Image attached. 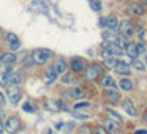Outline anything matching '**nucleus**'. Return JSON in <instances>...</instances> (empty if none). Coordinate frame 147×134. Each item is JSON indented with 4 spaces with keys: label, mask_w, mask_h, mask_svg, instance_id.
<instances>
[{
    "label": "nucleus",
    "mask_w": 147,
    "mask_h": 134,
    "mask_svg": "<svg viewBox=\"0 0 147 134\" xmlns=\"http://www.w3.org/2000/svg\"><path fill=\"white\" fill-rule=\"evenodd\" d=\"M51 55H52V52L49 51V49H35V51L32 52V58H33V62L35 63H38V65H43V63H46V62L51 58Z\"/></svg>",
    "instance_id": "nucleus-1"
},
{
    "label": "nucleus",
    "mask_w": 147,
    "mask_h": 134,
    "mask_svg": "<svg viewBox=\"0 0 147 134\" xmlns=\"http://www.w3.org/2000/svg\"><path fill=\"white\" fill-rule=\"evenodd\" d=\"M21 128V120L18 117H10L8 121H5V129L8 134H16Z\"/></svg>",
    "instance_id": "nucleus-2"
},
{
    "label": "nucleus",
    "mask_w": 147,
    "mask_h": 134,
    "mask_svg": "<svg viewBox=\"0 0 147 134\" xmlns=\"http://www.w3.org/2000/svg\"><path fill=\"white\" fill-rule=\"evenodd\" d=\"M101 71H103V68L100 63H92V65H89V68H87V71H86V77L89 80H93L101 74Z\"/></svg>",
    "instance_id": "nucleus-3"
},
{
    "label": "nucleus",
    "mask_w": 147,
    "mask_h": 134,
    "mask_svg": "<svg viewBox=\"0 0 147 134\" xmlns=\"http://www.w3.org/2000/svg\"><path fill=\"white\" fill-rule=\"evenodd\" d=\"M103 126L111 134H117L120 131V125H119V121H114V118H105L103 120Z\"/></svg>",
    "instance_id": "nucleus-4"
},
{
    "label": "nucleus",
    "mask_w": 147,
    "mask_h": 134,
    "mask_svg": "<svg viewBox=\"0 0 147 134\" xmlns=\"http://www.w3.org/2000/svg\"><path fill=\"white\" fill-rule=\"evenodd\" d=\"M117 29H119V32H120V35H123V36H130L131 33H133V25H131V22L128 19L120 21Z\"/></svg>",
    "instance_id": "nucleus-5"
},
{
    "label": "nucleus",
    "mask_w": 147,
    "mask_h": 134,
    "mask_svg": "<svg viewBox=\"0 0 147 134\" xmlns=\"http://www.w3.org/2000/svg\"><path fill=\"white\" fill-rule=\"evenodd\" d=\"M127 11L130 14H134V16H142V14L146 13V8H144L139 2H131V3L128 5Z\"/></svg>",
    "instance_id": "nucleus-6"
},
{
    "label": "nucleus",
    "mask_w": 147,
    "mask_h": 134,
    "mask_svg": "<svg viewBox=\"0 0 147 134\" xmlns=\"http://www.w3.org/2000/svg\"><path fill=\"white\" fill-rule=\"evenodd\" d=\"M5 38H7V41H8V44H10V49L11 51H18V49L21 48V41H19V38H18L14 33H11V32H8L7 35H5Z\"/></svg>",
    "instance_id": "nucleus-7"
},
{
    "label": "nucleus",
    "mask_w": 147,
    "mask_h": 134,
    "mask_svg": "<svg viewBox=\"0 0 147 134\" xmlns=\"http://www.w3.org/2000/svg\"><path fill=\"white\" fill-rule=\"evenodd\" d=\"M103 48H106L109 51V54L112 55V57H119V55L123 54V49L119 48L117 44H114V43H103Z\"/></svg>",
    "instance_id": "nucleus-8"
},
{
    "label": "nucleus",
    "mask_w": 147,
    "mask_h": 134,
    "mask_svg": "<svg viewBox=\"0 0 147 134\" xmlns=\"http://www.w3.org/2000/svg\"><path fill=\"white\" fill-rule=\"evenodd\" d=\"M71 70H73L74 73H82V71L86 70V63H84L82 58L81 57L71 58Z\"/></svg>",
    "instance_id": "nucleus-9"
},
{
    "label": "nucleus",
    "mask_w": 147,
    "mask_h": 134,
    "mask_svg": "<svg viewBox=\"0 0 147 134\" xmlns=\"http://www.w3.org/2000/svg\"><path fill=\"white\" fill-rule=\"evenodd\" d=\"M13 73H14V71L11 70V68H7L3 73H0V85H2V87H8V85H10V77H11V74H13Z\"/></svg>",
    "instance_id": "nucleus-10"
},
{
    "label": "nucleus",
    "mask_w": 147,
    "mask_h": 134,
    "mask_svg": "<svg viewBox=\"0 0 147 134\" xmlns=\"http://www.w3.org/2000/svg\"><path fill=\"white\" fill-rule=\"evenodd\" d=\"M57 76H59V73L55 71V68H54V65H52L51 68H48L46 70V73H45V80H46V84H52L55 79H57Z\"/></svg>",
    "instance_id": "nucleus-11"
},
{
    "label": "nucleus",
    "mask_w": 147,
    "mask_h": 134,
    "mask_svg": "<svg viewBox=\"0 0 147 134\" xmlns=\"http://www.w3.org/2000/svg\"><path fill=\"white\" fill-rule=\"evenodd\" d=\"M14 62H16V55H14V52H5V54H2V57H0V63H3V65H13Z\"/></svg>",
    "instance_id": "nucleus-12"
},
{
    "label": "nucleus",
    "mask_w": 147,
    "mask_h": 134,
    "mask_svg": "<svg viewBox=\"0 0 147 134\" xmlns=\"http://www.w3.org/2000/svg\"><path fill=\"white\" fill-rule=\"evenodd\" d=\"M125 52H127V55L128 57H131V58H136L138 55V44L136 43H128L127 46H125Z\"/></svg>",
    "instance_id": "nucleus-13"
},
{
    "label": "nucleus",
    "mask_w": 147,
    "mask_h": 134,
    "mask_svg": "<svg viewBox=\"0 0 147 134\" xmlns=\"http://www.w3.org/2000/svg\"><path fill=\"white\" fill-rule=\"evenodd\" d=\"M67 95L70 96V98H73V99H81V98H84V96H86V93H84V90H81L79 87H74V88L68 90Z\"/></svg>",
    "instance_id": "nucleus-14"
},
{
    "label": "nucleus",
    "mask_w": 147,
    "mask_h": 134,
    "mask_svg": "<svg viewBox=\"0 0 147 134\" xmlns=\"http://www.w3.org/2000/svg\"><path fill=\"white\" fill-rule=\"evenodd\" d=\"M112 70H114L117 74H122V76H125V74L128 76V74H130V68H128V65L123 63V62H119V63L112 68Z\"/></svg>",
    "instance_id": "nucleus-15"
},
{
    "label": "nucleus",
    "mask_w": 147,
    "mask_h": 134,
    "mask_svg": "<svg viewBox=\"0 0 147 134\" xmlns=\"http://www.w3.org/2000/svg\"><path fill=\"white\" fill-rule=\"evenodd\" d=\"M106 96H108V101L109 103H119V99H120V93L117 92L115 88H108V92H106Z\"/></svg>",
    "instance_id": "nucleus-16"
},
{
    "label": "nucleus",
    "mask_w": 147,
    "mask_h": 134,
    "mask_svg": "<svg viewBox=\"0 0 147 134\" xmlns=\"http://www.w3.org/2000/svg\"><path fill=\"white\" fill-rule=\"evenodd\" d=\"M123 109L128 115H131V117H136L138 115V112L134 111V106H133V103H131V99H125L123 101Z\"/></svg>",
    "instance_id": "nucleus-17"
},
{
    "label": "nucleus",
    "mask_w": 147,
    "mask_h": 134,
    "mask_svg": "<svg viewBox=\"0 0 147 134\" xmlns=\"http://www.w3.org/2000/svg\"><path fill=\"white\" fill-rule=\"evenodd\" d=\"M45 106H46L48 111H52V112L60 111V104H59V101H55V99H46Z\"/></svg>",
    "instance_id": "nucleus-18"
},
{
    "label": "nucleus",
    "mask_w": 147,
    "mask_h": 134,
    "mask_svg": "<svg viewBox=\"0 0 147 134\" xmlns=\"http://www.w3.org/2000/svg\"><path fill=\"white\" fill-rule=\"evenodd\" d=\"M115 85L117 84H115V80L111 76H105L101 79V87H105V88H115Z\"/></svg>",
    "instance_id": "nucleus-19"
},
{
    "label": "nucleus",
    "mask_w": 147,
    "mask_h": 134,
    "mask_svg": "<svg viewBox=\"0 0 147 134\" xmlns=\"http://www.w3.org/2000/svg\"><path fill=\"white\" fill-rule=\"evenodd\" d=\"M106 27H109L111 30H115L119 27V21H117V17L115 16H109V17H106Z\"/></svg>",
    "instance_id": "nucleus-20"
},
{
    "label": "nucleus",
    "mask_w": 147,
    "mask_h": 134,
    "mask_svg": "<svg viewBox=\"0 0 147 134\" xmlns=\"http://www.w3.org/2000/svg\"><path fill=\"white\" fill-rule=\"evenodd\" d=\"M54 68H55V71H57L59 74H63L65 70H67V65H65V62L62 60V58H57L55 63H54Z\"/></svg>",
    "instance_id": "nucleus-21"
},
{
    "label": "nucleus",
    "mask_w": 147,
    "mask_h": 134,
    "mask_svg": "<svg viewBox=\"0 0 147 134\" xmlns=\"http://www.w3.org/2000/svg\"><path fill=\"white\" fill-rule=\"evenodd\" d=\"M119 87H120L122 90H125V92H130V90L133 88V82H131L130 79H122L120 82H119Z\"/></svg>",
    "instance_id": "nucleus-22"
},
{
    "label": "nucleus",
    "mask_w": 147,
    "mask_h": 134,
    "mask_svg": "<svg viewBox=\"0 0 147 134\" xmlns=\"http://www.w3.org/2000/svg\"><path fill=\"white\" fill-rule=\"evenodd\" d=\"M19 99H21V93L18 92V90L11 88L10 90V101H11V104H18V103H19Z\"/></svg>",
    "instance_id": "nucleus-23"
},
{
    "label": "nucleus",
    "mask_w": 147,
    "mask_h": 134,
    "mask_svg": "<svg viewBox=\"0 0 147 134\" xmlns=\"http://www.w3.org/2000/svg\"><path fill=\"white\" fill-rule=\"evenodd\" d=\"M131 66H133L136 71H144V70H146V65H144V62L138 60V58H133V60H131Z\"/></svg>",
    "instance_id": "nucleus-24"
},
{
    "label": "nucleus",
    "mask_w": 147,
    "mask_h": 134,
    "mask_svg": "<svg viewBox=\"0 0 147 134\" xmlns=\"http://www.w3.org/2000/svg\"><path fill=\"white\" fill-rule=\"evenodd\" d=\"M117 63H119V60L115 57H112V55H109V57L105 58V66H108V68H114Z\"/></svg>",
    "instance_id": "nucleus-25"
},
{
    "label": "nucleus",
    "mask_w": 147,
    "mask_h": 134,
    "mask_svg": "<svg viewBox=\"0 0 147 134\" xmlns=\"http://www.w3.org/2000/svg\"><path fill=\"white\" fill-rule=\"evenodd\" d=\"M19 82H21V74L19 73H13V74H11V77H10V85L16 87ZM10 85H8V87H10Z\"/></svg>",
    "instance_id": "nucleus-26"
},
{
    "label": "nucleus",
    "mask_w": 147,
    "mask_h": 134,
    "mask_svg": "<svg viewBox=\"0 0 147 134\" xmlns=\"http://www.w3.org/2000/svg\"><path fill=\"white\" fill-rule=\"evenodd\" d=\"M71 115H73L74 118H78V120H87V118H89V114H82V112H79V111L71 112Z\"/></svg>",
    "instance_id": "nucleus-27"
},
{
    "label": "nucleus",
    "mask_w": 147,
    "mask_h": 134,
    "mask_svg": "<svg viewBox=\"0 0 147 134\" xmlns=\"http://www.w3.org/2000/svg\"><path fill=\"white\" fill-rule=\"evenodd\" d=\"M90 8L93 11H100L101 10V2L100 0H90Z\"/></svg>",
    "instance_id": "nucleus-28"
},
{
    "label": "nucleus",
    "mask_w": 147,
    "mask_h": 134,
    "mask_svg": "<svg viewBox=\"0 0 147 134\" xmlns=\"http://www.w3.org/2000/svg\"><path fill=\"white\" fill-rule=\"evenodd\" d=\"M62 82L63 84H73L74 82V76L73 74H63V76H62Z\"/></svg>",
    "instance_id": "nucleus-29"
},
{
    "label": "nucleus",
    "mask_w": 147,
    "mask_h": 134,
    "mask_svg": "<svg viewBox=\"0 0 147 134\" xmlns=\"http://www.w3.org/2000/svg\"><path fill=\"white\" fill-rule=\"evenodd\" d=\"M22 111L24 112H29V114H33V112H35V107H33L30 103H24V104H22Z\"/></svg>",
    "instance_id": "nucleus-30"
},
{
    "label": "nucleus",
    "mask_w": 147,
    "mask_h": 134,
    "mask_svg": "<svg viewBox=\"0 0 147 134\" xmlns=\"http://www.w3.org/2000/svg\"><path fill=\"white\" fill-rule=\"evenodd\" d=\"M108 114H109V117H111V118H115L117 121H120V120H122L120 115H119L115 111H112V109H108Z\"/></svg>",
    "instance_id": "nucleus-31"
},
{
    "label": "nucleus",
    "mask_w": 147,
    "mask_h": 134,
    "mask_svg": "<svg viewBox=\"0 0 147 134\" xmlns=\"http://www.w3.org/2000/svg\"><path fill=\"white\" fill-rule=\"evenodd\" d=\"M136 35H138V38H139L141 41L144 40V27H142V25H139V27L136 29Z\"/></svg>",
    "instance_id": "nucleus-32"
},
{
    "label": "nucleus",
    "mask_w": 147,
    "mask_h": 134,
    "mask_svg": "<svg viewBox=\"0 0 147 134\" xmlns=\"http://www.w3.org/2000/svg\"><path fill=\"white\" fill-rule=\"evenodd\" d=\"M93 134H108V131H106L105 126H96L93 129Z\"/></svg>",
    "instance_id": "nucleus-33"
},
{
    "label": "nucleus",
    "mask_w": 147,
    "mask_h": 134,
    "mask_svg": "<svg viewBox=\"0 0 147 134\" xmlns=\"http://www.w3.org/2000/svg\"><path fill=\"white\" fill-rule=\"evenodd\" d=\"M74 128V123L73 121H70V123H67V125H63V128H62V129L65 131V133H68V131H71Z\"/></svg>",
    "instance_id": "nucleus-34"
},
{
    "label": "nucleus",
    "mask_w": 147,
    "mask_h": 134,
    "mask_svg": "<svg viewBox=\"0 0 147 134\" xmlns=\"http://www.w3.org/2000/svg\"><path fill=\"white\" fill-rule=\"evenodd\" d=\"M89 103H78L76 106H74V109H76V111H79V109H86V107H89Z\"/></svg>",
    "instance_id": "nucleus-35"
},
{
    "label": "nucleus",
    "mask_w": 147,
    "mask_h": 134,
    "mask_svg": "<svg viewBox=\"0 0 147 134\" xmlns=\"http://www.w3.org/2000/svg\"><path fill=\"white\" fill-rule=\"evenodd\" d=\"M146 52V48H144V44L141 43V44H138V54H144Z\"/></svg>",
    "instance_id": "nucleus-36"
},
{
    "label": "nucleus",
    "mask_w": 147,
    "mask_h": 134,
    "mask_svg": "<svg viewBox=\"0 0 147 134\" xmlns=\"http://www.w3.org/2000/svg\"><path fill=\"white\" fill-rule=\"evenodd\" d=\"M98 25L100 27H106V17H100V19H98Z\"/></svg>",
    "instance_id": "nucleus-37"
},
{
    "label": "nucleus",
    "mask_w": 147,
    "mask_h": 134,
    "mask_svg": "<svg viewBox=\"0 0 147 134\" xmlns=\"http://www.w3.org/2000/svg\"><path fill=\"white\" fill-rule=\"evenodd\" d=\"M101 55H103V57H109V55H111V54H109V51H108V49H106V48H101Z\"/></svg>",
    "instance_id": "nucleus-38"
},
{
    "label": "nucleus",
    "mask_w": 147,
    "mask_h": 134,
    "mask_svg": "<svg viewBox=\"0 0 147 134\" xmlns=\"http://www.w3.org/2000/svg\"><path fill=\"white\" fill-rule=\"evenodd\" d=\"M81 133L82 134H90V128L89 126H82L81 128Z\"/></svg>",
    "instance_id": "nucleus-39"
},
{
    "label": "nucleus",
    "mask_w": 147,
    "mask_h": 134,
    "mask_svg": "<svg viewBox=\"0 0 147 134\" xmlns=\"http://www.w3.org/2000/svg\"><path fill=\"white\" fill-rule=\"evenodd\" d=\"M3 104H5V96H3V93L0 92V107H3Z\"/></svg>",
    "instance_id": "nucleus-40"
},
{
    "label": "nucleus",
    "mask_w": 147,
    "mask_h": 134,
    "mask_svg": "<svg viewBox=\"0 0 147 134\" xmlns=\"http://www.w3.org/2000/svg\"><path fill=\"white\" fill-rule=\"evenodd\" d=\"M63 125H65V123H62V121H59V123L55 125V128H57V129H62V128H63Z\"/></svg>",
    "instance_id": "nucleus-41"
},
{
    "label": "nucleus",
    "mask_w": 147,
    "mask_h": 134,
    "mask_svg": "<svg viewBox=\"0 0 147 134\" xmlns=\"http://www.w3.org/2000/svg\"><path fill=\"white\" fill-rule=\"evenodd\" d=\"M43 134H54V131L51 129V128H48V129H45V133Z\"/></svg>",
    "instance_id": "nucleus-42"
},
{
    "label": "nucleus",
    "mask_w": 147,
    "mask_h": 134,
    "mask_svg": "<svg viewBox=\"0 0 147 134\" xmlns=\"http://www.w3.org/2000/svg\"><path fill=\"white\" fill-rule=\"evenodd\" d=\"M134 134H147V131H146V129H138Z\"/></svg>",
    "instance_id": "nucleus-43"
},
{
    "label": "nucleus",
    "mask_w": 147,
    "mask_h": 134,
    "mask_svg": "<svg viewBox=\"0 0 147 134\" xmlns=\"http://www.w3.org/2000/svg\"><path fill=\"white\" fill-rule=\"evenodd\" d=\"M3 121H2V120H0V134H2V131H3Z\"/></svg>",
    "instance_id": "nucleus-44"
},
{
    "label": "nucleus",
    "mask_w": 147,
    "mask_h": 134,
    "mask_svg": "<svg viewBox=\"0 0 147 134\" xmlns=\"http://www.w3.org/2000/svg\"><path fill=\"white\" fill-rule=\"evenodd\" d=\"M89 2H90V0H89Z\"/></svg>",
    "instance_id": "nucleus-45"
}]
</instances>
